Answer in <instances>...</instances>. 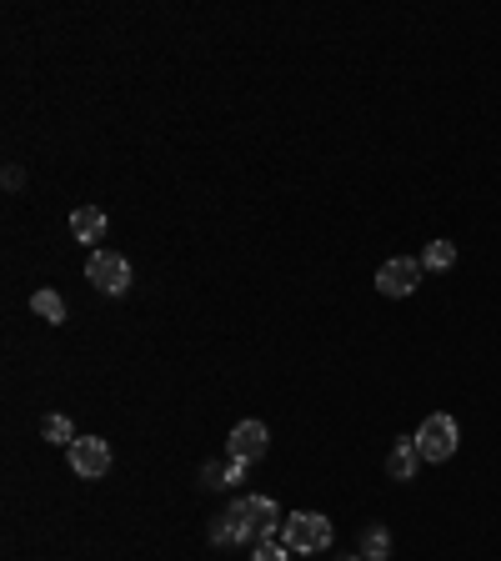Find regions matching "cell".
<instances>
[{
  "mask_svg": "<svg viewBox=\"0 0 501 561\" xmlns=\"http://www.w3.org/2000/svg\"><path fill=\"white\" fill-rule=\"evenodd\" d=\"M331 521L321 516V511H296V516H286V526H281V541L291 546V551H326L331 546Z\"/></svg>",
  "mask_w": 501,
  "mask_h": 561,
  "instance_id": "6da1fadb",
  "label": "cell"
},
{
  "mask_svg": "<svg viewBox=\"0 0 501 561\" xmlns=\"http://www.w3.org/2000/svg\"><path fill=\"white\" fill-rule=\"evenodd\" d=\"M86 276H91V286L106 291V296H126V291H131V261L116 256V251H96V256L86 261Z\"/></svg>",
  "mask_w": 501,
  "mask_h": 561,
  "instance_id": "7a4b0ae2",
  "label": "cell"
},
{
  "mask_svg": "<svg viewBox=\"0 0 501 561\" xmlns=\"http://www.w3.org/2000/svg\"><path fill=\"white\" fill-rule=\"evenodd\" d=\"M416 446H421V461H451L456 456V421L451 416H426L421 431H416Z\"/></svg>",
  "mask_w": 501,
  "mask_h": 561,
  "instance_id": "3957f363",
  "label": "cell"
},
{
  "mask_svg": "<svg viewBox=\"0 0 501 561\" xmlns=\"http://www.w3.org/2000/svg\"><path fill=\"white\" fill-rule=\"evenodd\" d=\"M421 261H411V256H391L381 271H376V291L381 296H391V301H401V296H411L416 286H421Z\"/></svg>",
  "mask_w": 501,
  "mask_h": 561,
  "instance_id": "277c9868",
  "label": "cell"
},
{
  "mask_svg": "<svg viewBox=\"0 0 501 561\" xmlns=\"http://www.w3.org/2000/svg\"><path fill=\"white\" fill-rule=\"evenodd\" d=\"M71 471L86 476V481L106 476V471H111V441H101V436H76V441H71Z\"/></svg>",
  "mask_w": 501,
  "mask_h": 561,
  "instance_id": "5b68a950",
  "label": "cell"
},
{
  "mask_svg": "<svg viewBox=\"0 0 501 561\" xmlns=\"http://www.w3.org/2000/svg\"><path fill=\"white\" fill-rule=\"evenodd\" d=\"M226 451H231V461H261L266 451H271V431L261 426V421H241L236 431H231V441H226Z\"/></svg>",
  "mask_w": 501,
  "mask_h": 561,
  "instance_id": "8992f818",
  "label": "cell"
},
{
  "mask_svg": "<svg viewBox=\"0 0 501 561\" xmlns=\"http://www.w3.org/2000/svg\"><path fill=\"white\" fill-rule=\"evenodd\" d=\"M106 231H111V221H106V211H101V206H76V211H71V236H76L81 246L106 241Z\"/></svg>",
  "mask_w": 501,
  "mask_h": 561,
  "instance_id": "52a82bcc",
  "label": "cell"
},
{
  "mask_svg": "<svg viewBox=\"0 0 501 561\" xmlns=\"http://www.w3.org/2000/svg\"><path fill=\"white\" fill-rule=\"evenodd\" d=\"M386 471H391V481H411V476L421 471V446H416V436H401V441H391Z\"/></svg>",
  "mask_w": 501,
  "mask_h": 561,
  "instance_id": "ba28073f",
  "label": "cell"
},
{
  "mask_svg": "<svg viewBox=\"0 0 501 561\" xmlns=\"http://www.w3.org/2000/svg\"><path fill=\"white\" fill-rule=\"evenodd\" d=\"M241 501H246V516H251L256 541H261V536H276V526H286V516H281V506H276L271 496H241Z\"/></svg>",
  "mask_w": 501,
  "mask_h": 561,
  "instance_id": "9c48e42d",
  "label": "cell"
},
{
  "mask_svg": "<svg viewBox=\"0 0 501 561\" xmlns=\"http://www.w3.org/2000/svg\"><path fill=\"white\" fill-rule=\"evenodd\" d=\"M256 531H251V516H246V501H236L226 516H221V526H216V541H251Z\"/></svg>",
  "mask_w": 501,
  "mask_h": 561,
  "instance_id": "30bf717a",
  "label": "cell"
},
{
  "mask_svg": "<svg viewBox=\"0 0 501 561\" xmlns=\"http://www.w3.org/2000/svg\"><path fill=\"white\" fill-rule=\"evenodd\" d=\"M361 561H391V531L386 526H366L361 531Z\"/></svg>",
  "mask_w": 501,
  "mask_h": 561,
  "instance_id": "8fae6325",
  "label": "cell"
},
{
  "mask_svg": "<svg viewBox=\"0 0 501 561\" xmlns=\"http://www.w3.org/2000/svg\"><path fill=\"white\" fill-rule=\"evenodd\" d=\"M421 266H426V271H451V266H456V241H426Z\"/></svg>",
  "mask_w": 501,
  "mask_h": 561,
  "instance_id": "7c38bea8",
  "label": "cell"
},
{
  "mask_svg": "<svg viewBox=\"0 0 501 561\" xmlns=\"http://www.w3.org/2000/svg\"><path fill=\"white\" fill-rule=\"evenodd\" d=\"M31 311H36L41 321H51V326L66 321V301H61L56 291H36V296H31Z\"/></svg>",
  "mask_w": 501,
  "mask_h": 561,
  "instance_id": "4fadbf2b",
  "label": "cell"
},
{
  "mask_svg": "<svg viewBox=\"0 0 501 561\" xmlns=\"http://www.w3.org/2000/svg\"><path fill=\"white\" fill-rule=\"evenodd\" d=\"M251 561H291V546H286V541H276V536H261V541H256V551H251Z\"/></svg>",
  "mask_w": 501,
  "mask_h": 561,
  "instance_id": "5bb4252c",
  "label": "cell"
},
{
  "mask_svg": "<svg viewBox=\"0 0 501 561\" xmlns=\"http://www.w3.org/2000/svg\"><path fill=\"white\" fill-rule=\"evenodd\" d=\"M46 441H56V446H71L76 441V431H71V416H46Z\"/></svg>",
  "mask_w": 501,
  "mask_h": 561,
  "instance_id": "9a60e30c",
  "label": "cell"
},
{
  "mask_svg": "<svg viewBox=\"0 0 501 561\" xmlns=\"http://www.w3.org/2000/svg\"><path fill=\"white\" fill-rule=\"evenodd\" d=\"M346 561H361V556H346Z\"/></svg>",
  "mask_w": 501,
  "mask_h": 561,
  "instance_id": "2e32d148",
  "label": "cell"
}]
</instances>
